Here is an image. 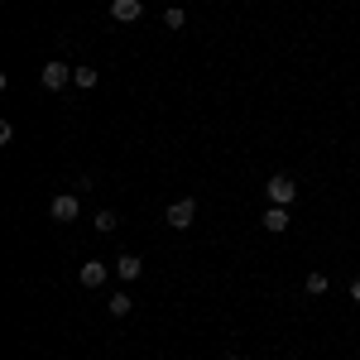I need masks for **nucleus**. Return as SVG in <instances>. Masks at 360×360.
<instances>
[{"label": "nucleus", "mask_w": 360, "mask_h": 360, "mask_svg": "<svg viewBox=\"0 0 360 360\" xmlns=\"http://www.w3.org/2000/svg\"><path fill=\"white\" fill-rule=\"evenodd\" d=\"M115 274L120 278H139L144 274V259H139V255H120V259H115Z\"/></svg>", "instance_id": "nucleus-8"}, {"label": "nucleus", "mask_w": 360, "mask_h": 360, "mask_svg": "<svg viewBox=\"0 0 360 360\" xmlns=\"http://www.w3.org/2000/svg\"><path fill=\"white\" fill-rule=\"evenodd\" d=\"M351 303H360V278H356V283H351Z\"/></svg>", "instance_id": "nucleus-14"}, {"label": "nucleus", "mask_w": 360, "mask_h": 360, "mask_svg": "<svg viewBox=\"0 0 360 360\" xmlns=\"http://www.w3.org/2000/svg\"><path fill=\"white\" fill-rule=\"evenodd\" d=\"M72 82L82 86V91H91V86H96V68H77V72H72Z\"/></svg>", "instance_id": "nucleus-11"}, {"label": "nucleus", "mask_w": 360, "mask_h": 360, "mask_svg": "<svg viewBox=\"0 0 360 360\" xmlns=\"http://www.w3.org/2000/svg\"><path fill=\"white\" fill-rule=\"evenodd\" d=\"M164 25H168V29H183V10H178V5H168V15H164Z\"/></svg>", "instance_id": "nucleus-13"}, {"label": "nucleus", "mask_w": 360, "mask_h": 360, "mask_svg": "<svg viewBox=\"0 0 360 360\" xmlns=\"http://www.w3.org/2000/svg\"><path fill=\"white\" fill-rule=\"evenodd\" d=\"M72 72H77V68H68L63 58H53V63H44V86H49V91H63Z\"/></svg>", "instance_id": "nucleus-4"}, {"label": "nucleus", "mask_w": 360, "mask_h": 360, "mask_svg": "<svg viewBox=\"0 0 360 360\" xmlns=\"http://www.w3.org/2000/svg\"><path fill=\"white\" fill-rule=\"evenodd\" d=\"M130 293H111V317H130Z\"/></svg>", "instance_id": "nucleus-10"}, {"label": "nucleus", "mask_w": 360, "mask_h": 360, "mask_svg": "<svg viewBox=\"0 0 360 360\" xmlns=\"http://www.w3.org/2000/svg\"><path fill=\"white\" fill-rule=\"evenodd\" d=\"M91 226H96L101 236H111L115 226H120V217H115V212H96V221H91Z\"/></svg>", "instance_id": "nucleus-9"}, {"label": "nucleus", "mask_w": 360, "mask_h": 360, "mask_svg": "<svg viewBox=\"0 0 360 360\" xmlns=\"http://www.w3.org/2000/svg\"><path fill=\"white\" fill-rule=\"evenodd\" d=\"M307 293H312V298H317V293H327V274H307V283H303Z\"/></svg>", "instance_id": "nucleus-12"}, {"label": "nucleus", "mask_w": 360, "mask_h": 360, "mask_svg": "<svg viewBox=\"0 0 360 360\" xmlns=\"http://www.w3.org/2000/svg\"><path fill=\"white\" fill-rule=\"evenodd\" d=\"M77 212H82L77 193H58L53 202H49V217H53V221H77Z\"/></svg>", "instance_id": "nucleus-3"}, {"label": "nucleus", "mask_w": 360, "mask_h": 360, "mask_svg": "<svg viewBox=\"0 0 360 360\" xmlns=\"http://www.w3.org/2000/svg\"><path fill=\"white\" fill-rule=\"evenodd\" d=\"M77 278H82V288H101V283H106V264H101V259H86Z\"/></svg>", "instance_id": "nucleus-6"}, {"label": "nucleus", "mask_w": 360, "mask_h": 360, "mask_svg": "<svg viewBox=\"0 0 360 360\" xmlns=\"http://www.w3.org/2000/svg\"><path fill=\"white\" fill-rule=\"evenodd\" d=\"M139 15H144L139 0H111V20H115V25H135Z\"/></svg>", "instance_id": "nucleus-5"}, {"label": "nucleus", "mask_w": 360, "mask_h": 360, "mask_svg": "<svg viewBox=\"0 0 360 360\" xmlns=\"http://www.w3.org/2000/svg\"><path fill=\"white\" fill-rule=\"evenodd\" d=\"M164 221L173 226V231H188V226L197 221V202H193V197H183V202H173V207L164 212Z\"/></svg>", "instance_id": "nucleus-2"}, {"label": "nucleus", "mask_w": 360, "mask_h": 360, "mask_svg": "<svg viewBox=\"0 0 360 360\" xmlns=\"http://www.w3.org/2000/svg\"><path fill=\"white\" fill-rule=\"evenodd\" d=\"M221 360H240V356H221Z\"/></svg>", "instance_id": "nucleus-15"}, {"label": "nucleus", "mask_w": 360, "mask_h": 360, "mask_svg": "<svg viewBox=\"0 0 360 360\" xmlns=\"http://www.w3.org/2000/svg\"><path fill=\"white\" fill-rule=\"evenodd\" d=\"M259 221H264V231H274V236H278V231H288V221H293V217H288V207H269Z\"/></svg>", "instance_id": "nucleus-7"}, {"label": "nucleus", "mask_w": 360, "mask_h": 360, "mask_svg": "<svg viewBox=\"0 0 360 360\" xmlns=\"http://www.w3.org/2000/svg\"><path fill=\"white\" fill-rule=\"evenodd\" d=\"M264 193H269V207H293V202H298V183H293L288 173H274V178L264 183Z\"/></svg>", "instance_id": "nucleus-1"}]
</instances>
